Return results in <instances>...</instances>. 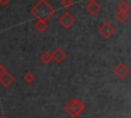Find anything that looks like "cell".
<instances>
[{"instance_id": "8", "label": "cell", "mask_w": 131, "mask_h": 118, "mask_svg": "<svg viewBox=\"0 0 131 118\" xmlns=\"http://www.w3.org/2000/svg\"><path fill=\"white\" fill-rule=\"evenodd\" d=\"M66 52L61 49V48H55L54 49V51L53 52H51V56H52V61H54L55 63H61L63 60H64V57H66Z\"/></svg>"}, {"instance_id": "5", "label": "cell", "mask_w": 131, "mask_h": 118, "mask_svg": "<svg viewBox=\"0 0 131 118\" xmlns=\"http://www.w3.org/2000/svg\"><path fill=\"white\" fill-rule=\"evenodd\" d=\"M129 72H130V70H129L128 66H127L125 63H120V64H118V65L114 68V73H115V75H116L118 78H120V79L125 78V77L129 74Z\"/></svg>"}, {"instance_id": "6", "label": "cell", "mask_w": 131, "mask_h": 118, "mask_svg": "<svg viewBox=\"0 0 131 118\" xmlns=\"http://www.w3.org/2000/svg\"><path fill=\"white\" fill-rule=\"evenodd\" d=\"M13 82H14V77L11 73L5 71L4 73H2L0 75V83L4 87H9Z\"/></svg>"}, {"instance_id": "12", "label": "cell", "mask_w": 131, "mask_h": 118, "mask_svg": "<svg viewBox=\"0 0 131 118\" xmlns=\"http://www.w3.org/2000/svg\"><path fill=\"white\" fill-rule=\"evenodd\" d=\"M40 60H41L44 64H49V63L52 61L51 52H49V51H44L43 53L40 54Z\"/></svg>"}, {"instance_id": "9", "label": "cell", "mask_w": 131, "mask_h": 118, "mask_svg": "<svg viewBox=\"0 0 131 118\" xmlns=\"http://www.w3.org/2000/svg\"><path fill=\"white\" fill-rule=\"evenodd\" d=\"M34 27H35V29H36L39 33H43V32L47 29L48 25H47V23H46L45 21H37V22L34 24Z\"/></svg>"}, {"instance_id": "2", "label": "cell", "mask_w": 131, "mask_h": 118, "mask_svg": "<svg viewBox=\"0 0 131 118\" xmlns=\"http://www.w3.org/2000/svg\"><path fill=\"white\" fill-rule=\"evenodd\" d=\"M85 105L78 99H72L69 103H67L63 107V110L67 112V114L70 115L72 118H77L84 110H85Z\"/></svg>"}, {"instance_id": "17", "label": "cell", "mask_w": 131, "mask_h": 118, "mask_svg": "<svg viewBox=\"0 0 131 118\" xmlns=\"http://www.w3.org/2000/svg\"><path fill=\"white\" fill-rule=\"evenodd\" d=\"M0 118H3V116H2V115H1V114H0Z\"/></svg>"}, {"instance_id": "10", "label": "cell", "mask_w": 131, "mask_h": 118, "mask_svg": "<svg viewBox=\"0 0 131 118\" xmlns=\"http://www.w3.org/2000/svg\"><path fill=\"white\" fill-rule=\"evenodd\" d=\"M116 18L120 22V23H125L128 18H129V12H125V11H118L116 13Z\"/></svg>"}, {"instance_id": "14", "label": "cell", "mask_w": 131, "mask_h": 118, "mask_svg": "<svg viewBox=\"0 0 131 118\" xmlns=\"http://www.w3.org/2000/svg\"><path fill=\"white\" fill-rule=\"evenodd\" d=\"M60 4L63 8H70L73 5V0H61Z\"/></svg>"}, {"instance_id": "15", "label": "cell", "mask_w": 131, "mask_h": 118, "mask_svg": "<svg viewBox=\"0 0 131 118\" xmlns=\"http://www.w3.org/2000/svg\"><path fill=\"white\" fill-rule=\"evenodd\" d=\"M9 2H10V0H0V5H2V6H7Z\"/></svg>"}, {"instance_id": "18", "label": "cell", "mask_w": 131, "mask_h": 118, "mask_svg": "<svg viewBox=\"0 0 131 118\" xmlns=\"http://www.w3.org/2000/svg\"><path fill=\"white\" fill-rule=\"evenodd\" d=\"M87 1H89V0H87Z\"/></svg>"}, {"instance_id": "7", "label": "cell", "mask_w": 131, "mask_h": 118, "mask_svg": "<svg viewBox=\"0 0 131 118\" xmlns=\"http://www.w3.org/2000/svg\"><path fill=\"white\" fill-rule=\"evenodd\" d=\"M100 8H101L100 4L96 0H89L88 3L86 4V10L92 15H95L100 10Z\"/></svg>"}, {"instance_id": "1", "label": "cell", "mask_w": 131, "mask_h": 118, "mask_svg": "<svg viewBox=\"0 0 131 118\" xmlns=\"http://www.w3.org/2000/svg\"><path fill=\"white\" fill-rule=\"evenodd\" d=\"M31 13L37 18V21H47L54 13L55 9L46 0H39L31 9Z\"/></svg>"}, {"instance_id": "4", "label": "cell", "mask_w": 131, "mask_h": 118, "mask_svg": "<svg viewBox=\"0 0 131 118\" xmlns=\"http://www.w3.org/2000/svg\"><path fill=\"white\" fill-rule=\"evenodd\" d=\"M98 32L99 34L102 36V38L104 39H110L114 34H115V28L113 27V25L108 22L103 23L99 28H98Z\"/></svg>"}, {"instance_id": "11", "label": "cell", "mask_w": 131, "mask_h": 118, "mask_svg": "<svg viewBox=\"0 0 131 118\" xmlns=\"http://www.w3.org/2000/svg\"><path fill=\"white\" fill-rule=\"evenodd\" d=\"M117 9H118V11H125V12H128V11L130 10V5H129V3H128L127 1L123 0V1H121V2L117 5Z\"/></svg>"}, {"instance_id": "13", "label": "cell", "mask_w": 131, "mask_h": 118, "mask_svg": "<svg viewBox=\"0 0 131 118\" xmlns=\"http://www.w3.org/2000/svg\"><path fill=\"white\" fill-rule=\"evenodd\" d=\"M23 80H24L26 83L30 84V83H32V82L35 80V75H34L32 72H27V73H25V75L23 76Z\"/></svg>"}, {"instance_id": "16", "label": "cell", "mask_w": 131, "mask_h": 118, "mask_svg": "<svg viewBox=\"0 0 131 118\" xmlns=\"http://www.w3.org/2000/svg\"><path fill=\"white\" fill-rule=\"evenodd\" d=\"M5 71H6V69H5V68L3 67V65H2L1 63H0V75H1L2 73H4Z\"/></svg>"}, {"instance_id": "3", "label": "cell", "mask_w": 131, "mask_h": 118, "mask_svg": "<svg viewBox=\"0 0 131 118\" xmlns=\"http://www.w3.org/2000/svg\"><path fill=\"white\" fill-rule=\"evenodd\" d=\"M58 22H59V24H60L64 29H70V28L75 24L76 18H75V16H74L70 11H66V12H63V13L59 16Z\"/></svg>"}]
</instances>
